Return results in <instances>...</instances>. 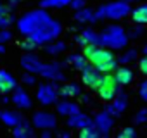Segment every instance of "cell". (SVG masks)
I'll return each mask as SVG.
<instances>
[{"label": "cell", "instance_id": "7402d4cb", "mask_svg": "<svg viewBox=\"0 0 147 138\" xmlns=\"http://www.w3.org/2000/svg\"><path fill=\"white\" fill-rule=\"evenodd\" d=\"M59 93H61L62 97H66V98H71V97H78V95H80V86H78L76 83H69V85L62 86V88L59 90Z\"/></svg>", "mask_w": 147, "mask_h": 138}, {"label": "cell", "instance_id": "2e32d148", "mask_svg": "<svg viewBox=\"0 0 147 138\" xmlns=\"http://www.w3.org/2000/svg\"><path fill=\"white\" fill-rule=\"evenodd\" d=\"M114 78H116L118 85H130L133 80V73L128 67H118L116 73H114Z\"/></svg>", "mask_w": 147, "mask_h": 138}, {"label": "cell", "instance_id": "5bb4252c", "mask_svg": "<svg viewBox=\"0 0 147 138\" xmlns=\"http://www.w3.org/2000/svg\"><path fill=\"white\" fill-rule=\"evenodd\" d=\"M12 102H14L18 107H21V109H30V107H31V100H30L28 93H26L23 88H19V86H16V88H14Z\"/></svg>", "mask_w": 147, "mask_h": 138}, {"label": "cell", "instance_id": "484cf974", "mask_svg": "<svg viewBox=\"0 0 147 138\" xmlns=\"http://www.w3.org/2000/svg\"><path fill=\"white\" fill-rule=\"evenodd\" d=\"M78 136H82V138H97V136H100V133L95 131V126H87V128H82L78 131Z\"/></svg>", "mask_w": 147, "mask_h": 138}, {"label": "cell", "instance_id": "ac0fdd59", "mask_svg": "<svg viewBox=\"0 0 147 138\" xmlns=\"http://www.w3.org/2000/svg\"><path fill=\"white\" fill-rule=\"evenodd\" d=\"M0 119H2V123H5L7 126L21 124V116L18 112H11V111H2L0 112Z\"/></svg>", "mask_w": 147, "mask_h": 138}, {"label": "cell", "instance_id": "4316f807", "mask_svg": "<svg viewBox=\"0 0 147 138\" xmlns=\"http://www.w3.org/2000/svg\"><path fill=\"white\" fill-rule=\"evenodd\" d=\"M67 4H71V0H42L40 2V5L43 9L45 7H64Z\"/></svg>", "mask_w": 147, "mask_h": 138}, {"label": "cell", "instance_id": "e0dca14e", "mask_svg": "<svg viewBox=\"0 0 147 138\" xmlns=\"http://www.w3.org/2000/svg\"><path fill=\"white\" fill-rule=\"evenodd\" d=\"M97 42H99V35H95L92 29H85L76 36V43L82 45V47L90 45V43H97Z\"/></svg>", "mask_w": 147, "mask_h": 138}, {"label": "cell", "instance_id": "e575fe53", "mask_svg": "<svg viewBox=\"0 0 147 138\" xmlns=\"http://www.w3.org/2000/svg\"><path fill=\"white\" fill-rule=\"evenodd\" d=\"M85 0H71V7L73 9H83Z\"/></svg>", "mask_w": 147, "mask_h": 138}, {"label": "cell", "instance_id": "8d00e7d4", "mask_svg": "<svg viewBox=\"0 0 147 138\" xmlns=\"http://www.w3.org/2000/svg\"><path fill=\"white\" fill-rule=\"evenodd\" d=\"M23 81L28 83V85H33V83H35V78H33L31 74H24V76H23Z\"/></svg>", "mask_w": 147, "mask_h": 138}, {"label": "cell", "instance_id": "60d3db41", "mask_svg": "<svg viewBox=\"0 0 147 138\" xmlns=\"http://www.w3.org/2000/svg\"><path fill=\"white\" fill-rule=\"evenodd\" d=\"M59 136H69V133H67V131H61Z\"/></svg>", "mask_w": 147, "mask_h": 138}, {"label": "cell", "instance_id": "ffe728a7", "mask_svg": "<svg viewBox=\"0 0 147 138\" xmlns=\"http://www.w3.org/2000/svg\"><path fill=\"white\" fill-rule=\"evenodd\" d=\"M57 112L62 116H71V114H76L80 111H78V105L73 102H61V104H57Z\"/></svg>", "mask_w": 147, "mask_h": 138}, {"label": "cell", "instance_id": "8fae6325", "mask_svg": "<svg viewBox=\"0 0 147 138\" xmlns=\"http://www.w3.org/2000/svg\"><path fill=\"white\" fill-rule=\"evenodd\" d=\"M67 126L82 129V128H87V126H94V121H92L88 116H85V114H82V112H76V114H71V116H69Z\"/></svg>", "mask_w": 147, "mask_h": 138}, {"label": "cell", "instance_id": "f1b7e54d", "mask_svg": "<svg viewBox=\"0 0 147 138\" xmlns=\"http://www.w3.org/2000/svg\"><path fill=\"white\" fill-rule=\"evenodd\" d=\"M135 57H137V52H135V50H128V52L119 59V62H121V64H128V62H131Z\"/></svg>", "mask_w": 147, "mask_h": 138}, {"label": "cell", "instance_id": "9a60e30c", "mask_svg": "<svg viewBox=\"0 0 147 138\" xmlns=\"http://www.w3.org/2000/svg\"><path fill=\"white\" fill-rule=\"evenodd\" d=\"M59 69H61V64H55V62H54V64H43L40 74L45 76V78H50L52 81L62 80V73L59 71Z\"/></svg>", "mask_w": 147, "mask_h": 138}, {"label": "cell", "instance_id": "836d02e7", "mask_svg": "<svg viewBox=\"0 0 147 138\" xmlns=\"http://www.w3.org/2000/svg\"><path fill=\"white\" fill-rule=\"evenodd\" d=\"M135 121H137V123H147V109H142V111L137 114Z\"/></svg>", "mask_w": 147, "mask_h": 138}, {"label": "cell", "instance_id": "4fadbf2b", "mask_svg": "<svg viewBox=\"0 0 147 138\" xmlns=\"http://www.w3.org/2000/svg\"><path fill=\"white\" fill-rule=\"evenodd\" d=\"M21 64H23V67L26 69L28 73H40L42 67H43V64H42L35 55H31V54L24 55V57L21 59Z\"/></svg>", "mask_w": 147, "mask_h": 138}, {"label": "cell", "instance_id": "277c9868", "mask_svg": "<svg viewBox=\"0 0 147 138\" xmlns=\"http://www.w3.org/2000/svg\"><path fill=\"white\" fill-rule=\"evenodd\" d=\"M49 19V16L43 12V11H35V12H30V14H26V16H23L19 21H18V29L23 33V35H26V36H30L43 21H47Z\"/></svg>", "mask_w": 147, "mask_h": 138}, {"label": "cell", "instance_id": "d6986e66", "mask_svg": "<svg viewBox=\"0 0 147 138\" xmlns=\"http://www.w3.org/2000/svg\"><path fill=\"white\" fill-rule=\"evenodd\" d=\"M126 107V98H125V95H119L106 111L109 112V114H113V116H118V114H121L123 112V109Z\"/></svg>", "mask_w": 147, "mask_h": 138}, {"label": "cell", "instance_id": "f546056e", "mask_svg": "<svg viewBox=\"0 0 147 138\" xmlns=\"http://www.w3.org/2000/svg\"><path fill=\"white\" fill-rule=\"evenodd\" d=\"M137 133H135V129H131V128H125V129H121L119 133H118V138H133Z\"/></svg>", "mask_w": 147, "mask_h": 138}, {"label": "cell", "instance_id": "f6af8a7d", "mask_svg": "<svg viewBox=\"0 0 147 138\" xmlns=\"http://www.w3.org/2000/svg\"><path fill=\"white\" fill-rule=\"evenodd\" d=\"M123 2H133V0H123Z\"/></svg>", "mask_w": 147, "mask_h": 138}, {"label": "cell", "instance_id": "d4e9b609", "mask_svg": "<svg viewBox=\"0 0 147 138\" xmlns=\"http://www.w3.org/2000/svg\"><path fill=\"white\" fill-rule=\"evenodd\" d=\"M31 135H33V131L30 129V126L24 121H21V124L14 126V136H31Z\"/></svg>", "mask_w": 147, "mask_h": 138}, {"label": "cell", "instance_id": "ab89813d", "mask_svg": "<svg viewBox=\"0 0 147 138\" xmlns=\"http://www.w3.org/2000/svg\"><path fill=\"white\" fill-rule=\"evenodd\" d=\"M140 90H147V80H145V81H142V85H140Z\"/></svg>", "mask_w": 147, "mask_h": 138}, {"label": "cell", "instance_id": "7a4b0ae2", "mask_svg": "<svg viewBox=\"0 0 147 138\" xmlns=\"http://www.w3.org/2000/svg\"><path fill=\"white\" fill-rule=\"evenodd\" d=\"M126 42H128V36L125 35V31L119 26H109L99 35L97 45H104V47H111V48H123L126 45Z\"/></svg>", "mask_w": 147, "mask_h": 138}, {"label": "cell", "instance_id": "6da1fadb", "mask_svg": "<svg viewBox=\"0 0 147 138\" xmlns=\"http://www.w3.org/2000/svg\"><path fill=\"white\" fill-rule=\"evenodd\" d=\"M87 60H88L94 67H97L100 73H104V74H109L111 71H114L116 66H118L114 55H113L109 50L100 48V47H97V48L87 57Z\"/></svg>", "mask_w": 147, "mask_h": 138}, {"label": "cell", "instance_id": "603a6c76", "mask_svg": "<svg viewBox=\"0 0 147 138\" xmlns=\"http://www.w3.org/2000/svg\"><path fill=\"white\" fill-rule=\"evenodd\" d=\"M75 19H76L78 23H88V21H94V19H95V12L90 11V9H78Z\"/></svg>", "mask_w": 147, "mask_h": 138}, {"label": "cell", "instance_id": "4dcf8cb0", "mask_svg": "<svg viewBox=\"0 0 147 138\" xmlns=\"http://www.w3.org/2000/svg\"><path fill=\"white\" fill-rule=\"evenodd\" d=\"M36 45H38V43H36L35 40H31L30 36H28V38H26L24 42H21V47H23V48H26V50H33V48H35Z\"/></svg>", "mask_w": 147, "mask_h": 138}, {"label": "cell", "instance_id": "f35d334b", "mask_svg": "<svg viewBox=\"0 0 147 138\" xmlns=\"http://www.w3.org/2000/svg\"><path fill=\"white\" fill-rule=\"evenodd\" d=\"M140 97L147 102V90H140Z\"/></svg>", "mask_w": 147, "mask_h": 138}, {"label": "cell", "instance_id": "5b68a950", "mask_svg": "<svg viewBox=\"0 0 147 138\" xmlns=\"http://www.w3.org/2000/svg\"><path fill=\"white\" fill-rule=\"evenodd\" d=\"M130 12V7H128V2H113L109 5H104V7H99V11L95 12V17H111V19H121L125 17L126 14Z\"/></svg>", "mask_w": 147, "mask_h": 138}, {"label": "cell", "instance_id": "ba28073f", "mask_svg": "<svg viewBox=\"0 0 147 138\" xmlns=\"http://www.w3.org/2000/svg\"><path fill=\"white\" fill-rule=\"evenodd\" d=\"M82 80H83V83L88 86V88H92V90H97V86H99V83H100V80H102V76H100V71L95 67H92V64L88 62L83 69H82Z\"/></svg>", "mask_w": 147, "mask_h": 138}, {"label": "cell", "instance_id": "d6a6232c", "mask_svg": "<svg viewBox=\"0 0 147 138\" xmlns=\"http://www.w3.org/2000/svg\"><path fill=\"white\" fill-rule=\"evenodd\" d=\"M11 23V16L9 14H0V28H7Z\"/></svg>", "mask_w": 147, "mask_h": 138}, {"label": "cell", "instance_id": "d590c367", "mask_svg": "<svg viewBox=\"0 0 147 138\" xmlns=\"http://www.w3.org/2000/svg\"><path fill=\"white\" fill-rule=\"evenodd\" d=\"M140 71H142L144 74H147V57H144V59L140 60Z\"/></svg>", "mask_w": 147, "mask_h": 138}, {"label": "cell", "instance_id": "83f0119b", "mask_svg": "<svg viewBox=\"0 0 147 138\" xmlns=\"http://www.w3.org/2000/svg\"><path fill=\"white\" fill-rule=\"evenodd\" d=\"M62 50H64V43H61V42L50 43L49 47H45V52L50 54V55H55V54H59V52H62Z\"/></svg>", "mask_w": 147, "mask_h": 138}, {"label": "cell", "instance_id": "cb8c5ba5", "mask_svg": "<svg viewBox=\"0 0 147 138\" xmlns=\"http://www.w3.org/2000/svg\"><path fill=\"white\" fill-rule=\"evenodd\" d=\"M69 62L73 64V66H75L76 69H80V71H82V69L88 64V60H87V57L85 55H78V54H73V55H69Z\"/></svg>", "mask_w": 147, "mask_h": 138}, {"label": "cell", "instance_id": "74e56055", "mask_svg": "<svg viewBox=\"0 0 147 138\" xmlns=\"http://www.w3.org/2000/svg\"><path fill=\"white\" fill-rule=\"evenodd\" d=\"M0 14H9V9L5 5H2V4H0Z\"/></svg>", "mask_w": 147, "mask_h": 138}, {"label": "cell", "instance_id": "8992f818", "mask_svg": "<svg viewBox=\"0 0 147 138\" xmlns=\"http://www.w3.org/2000/svg\"><path fill=\"white\" fill-rule=\"evenodd\" d=\"M116 90H118V81L114 76L111 74H104L99 86H97V93L100 95V98L104 100H113L114 95H116Z\"/></svg>", "mask_w": 147, "mask_h": 138}, {"label": "cell", "instance_id": "1f68e13d", "mask_svg": "<svg viewBox=\"0 0 147 138\" xmlns=\"http://www.w3.org/2000/svg\"><path fill=\"white\" fill-rule=\"evenodd\" d=\"M7 40H11V31L5 29V28H2V29H0V43H4Z\"/></svg>", "mask_w": 147, "mask_h": 138}, {"label": "cell", "instance_id": "52a82bcc", "mask_svg": "<svg viewBox=\"0 0 147 138\" xmlns=\"http://www.w3.org/2000/svg\"><path fill=\"white\" fill-rule=\"evenodd\" d=\"M57 93H59V88L55 83H50V85H40L38 90H36V98L43 104V105H50L55 102L57 98Z\"/></svg>", "mask_w": 147, "mask_h": 138}, {"label": "cell", "instance_id": "7bdbcfd3", "mask_svg": "<svg viewBox=\"0 0 147 138\" xmlns=\"http://www.w3.org/2000/svg\"><path fill=\"white\" fill-rule=\"evenodd\" d=\"M4 50H5V48H4V45L0 43V54H4Z\"/></svg>", "mask_w": 147, "mask_h": 138}, {"label": "cell", "instance_id": "44dd1931", "mask_svg": "<svg viewBox=\"0 0 147 138\" xmlns=\"http://www.w3.org/2000/svg\"><path fill=\"white\" fill-rule=\"evenodd\" d=\"M131 19H133L135 23H138V24H147V4L137 7V9L131 12Z\"/></svg>", "mask_w": 147, "mask_h": 138}, {"label": "cell", "instance_id": "9c48e42d", "mask_svg": "<svg viewBox=\"0 0 147 138\" xmlns=\"http://www.w3.org/2000/svg\"><path fill=\"white\" fill-rule=\"evenodd\" d=\"M33 124L42 129H52L55 126V116H52L50 112H36L33 117Z\"/></svg>", "mask_w": 147, "mask_h": 138}, {"label": "cell", "instance_id": "30bf717a", "mask_svg": "<svg viewBox=\"0 0 147 138\" xmlns=\"http://www.w3.org/2000/svg\"><path fill=\"white\" fill-rule=\"evenodd\" d=\"M94 126H95V129H99V133H100V135H107V133H109V129H111V126H113L111 114H109L107 111H106V112L97 114V117H95V121H94Z\"/></svg>", "mask_w": 147, "mask_h": 138}, {"label": "cell", "instance_id": "b9f144b4", "mask_svg": "<svg viewBox=\"0 0 147 138\" xmlns=\"http://www.w3.org/2000/svg\"><path fill=\"white\" fill-rule=\"evenodd\" d=\"M82 102H88V97L87 95H82Z\"/></svg>", "mask_w": 147, "mask_h": 138}, {"label": "cell", "instance_id": "7c38bea8", "mask_svg": "<svg viewBox=\"0 0 147 138\" xmlns=\"http://www.w3.org/2000/svg\"><path fill=\"white\" fill-rule=\"evenodd\" d=\"M18 85H16V80L12 74H9L7 71H4V69H0V93L5 95L9 93L11 90H14Z\"/></svg>", "mask_w": 147, "mask_h": 138}, {"label": "cell", "instance_id": "ee69618b", "mask_svg": "<svg viewBox=\"0 0 147 138\" xmlns=\"http://www.w3.org/2000/svg\"><path fill=\"white\" fill-rule=\"evenodd\" d=\"M144 54H145V55H147V47H144Z\"/></svg>", "mask_w": 147, "mask_h": 138}, {"label": "cell", "instance_id": "bcb514c9", "mask_svg": "<svg viewBox=\"0 0 147 138\" xmlns=\"http://www.w3.org/2000/svg\"><path fill=\"white\" fill-rule=\"evenodd\" d=\"M0 29H2V28H0Z\"/></svg>", "mask_w": 147, "mask_h": 138}, {"label": "cell", "instance_id": "3957f363", "mask_svg": "<svg viewBox=\"0 0 147 138\" xmlns=\"http://www.w3.org/2000/svg\"><path fill=\"white\" fill-rule=\"evenodd\" d=\"M61 33V26H59V23H55L54 19H47V21H43L31 35H30V38L31 40H35L38 45L40 43H45V42H49V40H52V38H55L57 35Z\"/></svg>", "mask_w": 147, "mask_h": 138}]
</instances>
